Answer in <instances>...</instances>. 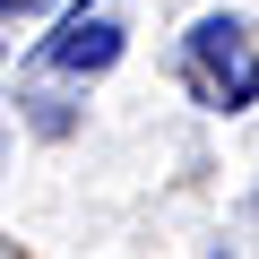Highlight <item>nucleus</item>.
Returning a JSON list of instances; mask_svg holds the SVG:
<instances>
[{"instance_id":"f257e3e1","label":"nucleus","mask_w":259,"mask_h":259,"mask_svg":"<svg viewBox=\"0 0 259 259\" xmlns=\"http://www.w3.org/2000/svg\"><path fill=\"white\" fill-rule=\"evenodd\" d=\"M190 78H199V95L207 104H250L259 95V52H250V35L233 26V18H199L190 26Z\"/></svg>"},{"instance_id":"f03ea898","label":"nucleus","mask_w":259,"mask_h":259,"mask_svg":"<svg viewBox=\"0 0 259 259\" xmlns=\"http://www.w3.org/2000/svg\"><path fill=\"white\" fill-rule=\"evenodd\" d=\"M112 61H121V18H112V9H69L61 35L35 52V69H61V78H95V69H112Z\"/></svg>"},{"instance_id":"7ed1b4c3","label":"nucleus","mask_w":259,"mask_h":259,"mask_svg":"<svg viewBox=\"0 0 259 259\" xmlns=\"http://www.w3.org/2000/svg\"><path fill=\"white\" fill-rule=\"evenodd\" d=\"M35 9H52V0H0V18H35Z\"/></svg>"}]
</instances>
